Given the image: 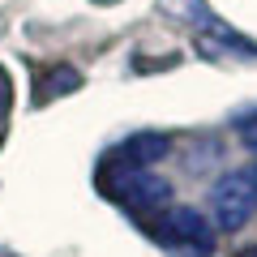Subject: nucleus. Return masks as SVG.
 Listing matches in <instances>:
<instances>
[{"label":"nucleus","instance_id":"nucleus-5","mask_svg":"<svg viewBox=\"0 0 257 257\" xmlns=\"http://www.w3.org/2000/svg\"><path fill=\"white\" fill-rule=\"evenodd\" d=\"M167 150H172V142H167L163 133H138V138H128L124 146L116 150V159H124V163H138V167H150V163H159Z\"/></svg>","mask_w":257,"mask_h":257},{"label":"nucleus","instance_id":"nucleus-3","mask_svg":"<svg viewBox=\"0 0 257 257\" xmlns=\"http://www.w3.org/2000/svg\"><path fill=\"white\" fill-rule=\"evenodd\" d=\"M159 5H163L167 18H176V22H184V26L197 30V39H202V52H210V56H219V52H231V56H257V43H248V39L236 35V30H231L223 18H214L206 0H159Z\"/></svg>","mask_w":257,"mask_h":257},{"label":"nucleus","instance_id":"nucleus-4","mask_svg":"<svg viewBox=\"0 0 257 257\" xmlns=\"http://www.w3.org/2000/svg\"><path fill=\"white\" fill-rule=\"evenodd\" d=\"M257 214V176L253 172H227L210 189V219L219 231H240Z\"/></svg>","mask_w":257,"mask_h":257},{"label":"nucleus","instance_id":"nucleus-6","mask_svg":"<svg viewBox=\"0 0 257 257\" xmlns=\"http://www.w3.org/2000/svg\"><path fill=\"white\" fill-rule=\"evenodd\" d=\"M240 138H244V146H248V150H253V155H257V116L240 124Z\"/></svg>","mask_w":257,"mask_h":257},{"label":"nucleus","instance_id":"nucleus-8","mask_svg":"<svg viewBox=\"0 0 257 257\" xmlns=\"http://www.w3.org/2000/svg\"><path fill=\"white\" fill-rule=\"evenodd\" d=\"M236 257H257V244H253V248H240Z\"/></svg>","mask_w":257,"mask_h":257},{"label":"nucleus","instance_id":"nucleus-1","mask_svg":"<svg viewBox=\"0 0 257 257\" xmlns=\"http://www.w3.org/2000/svg\"><path fill=\"white\" fill-rule=\"evenodd\" d=\"M99 189L107 193L116 206H124L128 214L138 219H155L159 210L172 206V184L163 176H155L150 167H138V163H124V159H111L107 167L99 172Z\"/></svg>","mask_w":257,"mask_h":257},{"label":"nucleus","instance_id":"nucleus-7","mask_svg":"<svg viewBox=\"0 0 257 257\" xmlns=\"http://www.w3.org/2000/svg\"><path fill=\"white\" fill-rule=\"evenodd\" d=\"M5 111H9V77L0 69V124H5Z\"/></svg>","mask_w":257,"mask_h":257},{"label":"nucleus","instance_id":"nucleus-2","mask_svg":"<svg viewBox=\"0 0 257 257\" xmlns=\"http://www.w3.org/2000/svg\"><path fill=\"white\" fill-rule=\"evenodd\" d=\"M146 231L172 257H210L214 253V223L202 210H193V206H167V210H159L146 223Z\"/></svg>","mask_w":257,"mask_h":257},{"label":"nucleus","instance_id":"nucleus-10","mask_svg":"<svg viewBox=\"0 0 257 257\" xmlns=\"http://www.w3.org/2000/svg\"><path fill=\"white\" fill-rule=\"evenodd\" d=\"M253 176H257V172H253Z\"/></svg>","mask_w":257,"mask_h":257},{"label":"nucleus","instance_id":"nucleus-9","mask_svg":"<svg viewBox=\"0 0 257 257\" xmlns=\"http://www.w3.org/2000/svg\"><path fill=\"white\" fill-rule=\"evenodd\" d=\"M0 257H18V253H0Z\"/></svg>","mask_w":257,"mask_h":257}]
</instances>
